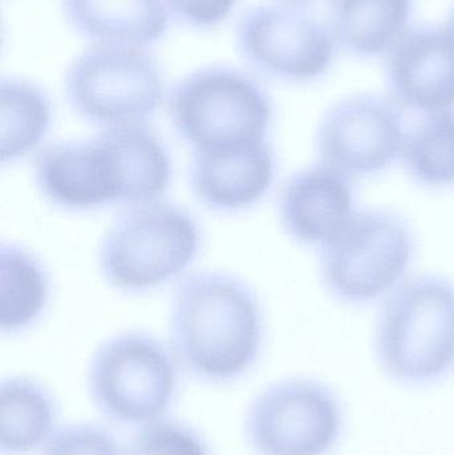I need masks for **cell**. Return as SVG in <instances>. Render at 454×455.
<instances>
[{
  "mask_svg": "<svg viewBox=\"0 0 454 455\" xmlns=\"http://www.w3.org/2000/svg\"><path fill=\"white\" fill-rule=\"evenodd\" d=\"M55 395L28 376H10L0 384V451L31 455L40 451L59 429Z\"/></svg>",
  "mask_w": 454,
  "mask_h": 455,
  "instance_id": "16",
  "label": "cell"
},
{
  "mask_svg": "<svg viewBox=\"0 0 454 455\" xmlns=\"http://www.w3.org/2000/svg\"><path fill=\"white\" fill-rule=\"evenodd\" d=\"M277 160L271 141L192 152L188 181L195 199L212 212L239 213L256 207L271 191Z\"/></svg>",
  "mask_w": 454,
  "mask_h": 455,
  "instance_id": "12",
  "label": "cell"
},
{
  "mask_svg": "<svg viewBox=\"0 0 454 455\" xmlns=\"http://www.w3.org/2000/svg\"><path fill=\"white\" fill-rule=\"evenodd\" d=\"M40 455H125V449L107 427L74 422L59 427Z\"/></svg>",
  "mask_w": 454,
  "mask_h": 455,
  "instance_id": "22",
  "label": "cell"
},
{
  "mask_svg": "<svg viewBox=\"0 0 454 455\" xmlns=\"http://www.w3.org/2000/svg\"><path fill=\"white\" fill-rule=\"evenodd\" d=\"M266 339L263 305L253 286L223 270L179 281L171 302L168 347L197 381L227 385L250 373Z\"/></svg>",
  "mask_w": 454,
  "mask_h": 455,
  "instance_id": "1",
  "label": "cell"
},
{
  "mask_svg": "<svg viewBox=\"0 0 454 455\" xmlns=\"http://www.w3.org/2000/svg\"><path fill=\"white\" fill-rule=\"evenodd\" d=\"M195 216L160 199L124 208L99 243L104 281L127 294L148 293L179 280L202 251Z\"/></svg>",
  "mask_w": 454,
  "mask_h": 455,
  "instance_id": "2",
  "label": "cell"
},
{
  "mask_svg": "<svg viewBox=\"0 0 454 455\" xmlns=\"http://www.w3.org/2000/svg\"><path fill=\"white\" fill-rule=\"evenodd\" d=\"M168 116L179 138L196 151L268 140L271 96L252 75L229 66L195 69L173 84Z\"/></svg>",
  "mask_w": 454,
  "mask_h": 455,
  "instance_id": "4",
  "label": "cell"
},
{
  "mask_svg": "<svg viewBox=\"0 0 454 455\" xmlns=\"http://www.w3.org/2000/svg\"><path fill=\"white\" fill-rule=\"evenodd\" d=\"M168 11L187 26L210 29L223 23L236 0H164Z\"/></svg>",
  "mask_w": 454,
  "mask_h": 455,
  "instance_id": "23",
  "label": "cell"
},
{
  "mask_svg": "<svg viewBox=\"0 0 454 455\" xmlns=\"http://www.w3.org/2000/svg\"><path fill=\"white\" fill-rule=\"evenodd\" d=\"M0 328L3 334L31 329L47 312L52 293L44 262L16 243L0 246Z\"/></svg>",
  "mask_w": 454,
  "mask_h": 455,
  "instance_id": "17",
  "label": "cell"
},
{
  "mask_svg": "<svg viewBox=\"0 0 454 455\" xmlns=\"http://www.w3.org/2000/svg\"><path fill=\"white\" fill-rule=\"evenodd\" d=\"M340 398L324 382L290 377L248 406L244 435L256 455H330L343 437Z\"/></svg>",
  "mask_w": 454,
  "mask_h": 455,
  "instance_id": "7",
  "label": "cell"
},
{
  "mask_svg": "<svg viewBox=\"0 0 454 455\" xmlns=\"http://www.w3.org/2000/svg\"><path fill=\"white\" fill-rule=\"evenodd\" d=\"M125 455H212L204 435L180 419H155L138 427Z\"/></svg>",
  "mask_w": 454,
  "mask_h": 455,
  "instance_id": "21",
  "label": "cell"
},
{
  "mask_svg": "<svg viewBox=\"0 0 454 455\" xmlns=\"http://www.w3.org/2000/svg\"><path fill=\"white\" fill-rule=\"evenodd\" d=\"M376 355L386 376L407 387L436 382L454 363V283L437 275L412 278L381 310Z\"/></svg>",
  "mask_w": 454,
  "mask_h": 455,
  "instance_id": "3",
  "label": "cell"
},
{
  "mask_svg": "<svg viewBox=\"0 0 454 455\" xmlns=\"http://www.w3.org/2000/svg\"><path fill=\"white\" fill-rule=\"evenodd\" d=\"M52 127V103L36 83L19 77L0 82V154L11 165L43 148Z\"/></svg>",
  "mask_w": 454,
  "mask_h": 455,
  "instance_id": "19",
  "label": "cell"
},
{
  "mask_svg": "<svg viewBox=\"0 0 454 455\" xmlns=\"http://www.w3.org/2000/svg\"><path fill=\"white\" fill-rule=\"evenodd\" d=\"M180 366L170 347L143 331L104 339L87 366V390L99 413L125 427L165 417L178 397Z\"/></svg>",
  "mask_w": 454,
  "mask_h": 455,
  "instance_id": "5",
  "label": "cell"
},
{
  "mask_svg": "<svg viewBox=\"0 0 454 455\" xmlns=\"http://www.w3.org/2000/svg\"><path fill=\"white\" fill-rule=\"evenodd\" d=\"M280 224L303 245H324L354 216V192L346 176L314 165L288 179L277 200Z\"/></svg>",
  "mask_w": 454,
  "mask_h": 455,
  "instance_id": "14",
  "label": "cell"
},
{
  "mask_svg": "<svg viewBox=\"0 0 454 455\" xmlns=\"http://www.w3.org/2000/svg\"><path fill=\"white\" fill-rule=\"evenodd\" d=\"M413 180L431 188L454 184V111L434 112L413 125L402 144Z\"/></svg>",
  "mask_w": 454,
  "mask_h": 455,
  "instance_id": "20",
  "label": "cell"
},
{
  "mask_svg": "<svg viewBox=\"0 0 454 455\" xmlns=\"http://www.w3.org/2000/svg\"><path fill=\"white\" fill-rule=\"evenodd\" d=\"M236 47L255 71L290 83L319 79L332 64L335 37L293 2H269L248 10L236 27Z\"/></svg>",
  "mask_w": 454,
  "mask_h": 455,
  "instance_id": "9",
  "label": "cell"
},
{
  "mask_svg": "<svg viewBox=\"0 0 454 455\" xmlns=\"http://www.w3.org/2000/svg\"><path fill=\"white\" fill-rule=\"evenodd\" d=\"M386 74L402 106L447 111L454 106V40L437 27L407 29L388 51Z\"/></svg>",
  "mask_w": 454,
  "mask_h": 455,
  "instance_id": "13",
  "label": "cell"
},
{
  "mask_svg": "<svg viewBox=\"0 0 454 455\" xmlns=\"http://www.w3.org/2000/svg\"><path fill=\"white\" fill-rule=\"evenodd\" d=\"M32 176L40 196L67 212L127 205V181L114 131L55 141L34 157Z\"/></svg>",
  "mask_w": 454,
  "mask_h": 455,
  "instance_id": "10",
  "label": "cell"
},
{
  "mask_svg": "<svg viewBox=\"0 0 454 455\" xmlns=\"http://www.w3.org/2000/svg\"><path fill=\"white\" fill-rule=\"evenodd\" d=\"M413 251L412 233L400 216L383 210L360 211L322 246L323 280L339 299L370 302L402 280Z\"/></svg>",
  "mask_w": 454,
  "mask_h": 455,
  "instance_id": "8",
  "label": "cell"
},
{
  "mask_svg": "<svg viewBox=\"0 0 454 455\" xmlns=\"http://www.w3.org/2000/svg\"><path fill=\"white\" fill-rule=\"evenodd\" d=\"M445 31L450 34V36L452 37L454 40V8L452 10V12L450 13V16H448L447 21H445L444 26Z\"/></svg>",
  "mask_w": 454,
  "mask_h": 455,
  "instance_id": "24",
  "label": "cell"
},
{
  "mask_svg": "<svg viewBox=\"0 0 454 455\" xmlns=\"http://www.w3.org/2000/svg\"><path fill=\"white\" fill-rule=\"evenodd\" d=\"M412 0H332L333 36L351 53L378 56L407 31Z\"/></svg>",
  "mask_w": 454,
  "mask_h": 455,
  "instance_id": "18",
  "label": "cell"
},
{
  "mask_svg": "<svg viewBox=\"0 0 454 455\" xmlns=\"http://www.w3.org/2000/svg\"><path fill=\"white\" fill-rule=\"evenodd\" d=\"M404 119L396 106L375 95H356L325 114L317 130L323 164L346 176L381 172L404 144Z\"/></svg>",
  "mask_w": 454,
  "mask_h": 455,
  "instance_id": "11",
  "label": "cell"
},
{
  "mask_svg": "<svg viewBox=\"0 0 454 455\" xmlns=\"http://www.w3.org/2000/svg\"><path fill=\"white\" fill-rule=\"evenodd\" d=\"M288 2L299 3V2H307V0H288Z\"/></svg>",
  "mask_w": 454,
  "mask_h": 455,
  "instance_id": "25",
  "label": "cell"
},
{
  "mask_svg": "<svg viewBox=\"0 0 454 455\" xmlns=\"http://www.w3.org/2000/svg\"><path fill=\"white\" fill-rule=\"evenodd\" d=\"M72 111L100 130L147 124L167 96L165 75L144 48L93 44L66 72Z\"/></svg>",
  "mask_w": 454,
  "mask_h": 455,
  "instance_id": "6",
  "label": "cell"
},
{
  "mask_svg": "<svg viewBox=\"0 0 454 455\" xmlns=\"http://www.w3.org/2000/svg\"><path fill=\"white\" fill-rule=\"evenodd\" d=\"M72 29L95 44L146 48L170 23L164 0H60Z\"/></svg>",
  "mask_w": 454,
  "mask_h": 455,
  "instance_id": "15",
  "label": "cell"
}]
</instances>
